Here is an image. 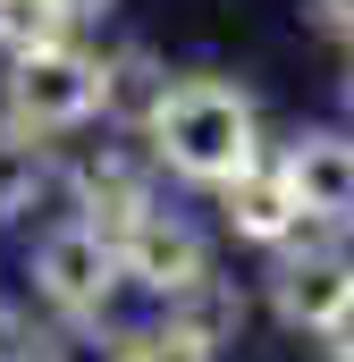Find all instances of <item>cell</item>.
I'll list each match as a JSON object with an SVG mask.
<instances>
[{"label": "cell", "mask_w": 354, "mask_h": 362, "mask_svg": "<svg viewBox=\"0 0 354 362\" xmlns=\"http://www.w3.org/2000/svg\"><path fill=\"white\" fill-rule=\"evenodd\" d=\"M17 270H25V312L42 320H101L127 303V278H118V245L85 228V219H51L17 245Z\"/></svg>", "instance_id": "cell-3"}, {"label": "cell", "mask_w": 354, "mask_h": 362, "mask_svg": "<svg viewBox=\"0 0 354 362\" xmlns=\"http://www.w3.org/2000/svg\"><path fill=\"white\" fill-rule=\"evenodd\" d=\"M34 354V312L17 295H0V362H25Z\"/></svg>", "instance_id": "cell-15"}, {"label": "cell", "mask_w": 354, "mask_h": 362, "mask_svg": "<svg viewBox=\"0 0 354 362\" xmlns=\"http://www.w3.org/2000/svg\"><path fill=\"white\" fill-rule=\"evenodd\" d=\"M169 85H177L169 51H152V42H101V127L110 135H144L152 110L169 101Z\"/></svg>", "instance_id": "cell-10"}, {"label": "cell", "mask_w": 354, "mask_h": 362, "mask_svg": "<svg viewBox=\"0 0 354 362\" xmlns=\"http://www.w3.org/2000/svg\"><path fill=\"white\" fill-rule=\"evenodd\" d=\"M219 270V236L194 219V211H177V202H161L152 219H135L127 236H118V278H127V295H144L152 312L169 303V295H185L194 278Z\"/></svg>", "instance_id": "cell-5"}, {"label": "cell", "mask_w": 354, "mask_h": 362, "mask_svg": "<svg viewBox=\"0 0 354 362\" xmlns=\"http://www.w3.org/2000/svg\"><path fill=\"white\" fill-rule=\"evenodd\" d=\"M354 295V245L346 253H270L262 270V312L295 337H321Z\"/></svg>", "instance_id": "cell-6"}, {"label": "cell", "mask_w": 354, "mask_h": 362, "mask_svg": "<svg viewBox=\"0 0 354 362\" xmlns=\"http://www.w3.org/2000/svg\"><path fill=\"white\" fill-rule=\"evenodd\" d=\"M51 42H85L51 0H0V68L25 59V51H51Z\"/></svg>", "instance_id": "cell-13"}, {"label": "cell", "mask_w": 354, "mask_h": 362, "mask_svg": "<svg viewBox=\"0 0 354 362\" xmlns=\"http://www.w3.org/2000/svg\"><path fill=\"white\" fill-rule=\"evenodd\" d=\"M135 362H219V354H202L194 337H177L169 320H135Z\"/></svg>", "instance_id": "cell-14"}, {"label": "cell", "mask_w": 354, "mask_h": 362, "mask_svg": "<svg viewBox=\"0 0 354 362\" xmlns=\"http://www.w3.org/2000/svg\"><path fill=\"white\" fill-rule=\"evenodd\" d=\"M211 211H219V236H236V245H253V253H278V245L295 236V219H304L270 152L245 169V177H228V185H219V194H211Z\"/></svg>", "instance_id": "cell-9"}, {"label": "cell", "mask_w": 354, "mask_h": 362, "mask_svg": "<svg viewBox=\"0 0 354 362\" xmlns=\"http://www.w3.org/2000/svg\"><path fill=\"white\" fill-rule=\"evenodd\" d=\"M270 160H278V177H287V194H295L304 219H338V228H354V135H338V127H304V135H287Z\"/></svg>", "instance_id": "cell-7"}, {"label": "cell", "mask_w": 354, "mask_h": 362, "mask_svg": "<svg viewBox=\"0 0 354 362\" xmlns=\"http://www.w3.org/2000/svg\"><path fill=\"white\" fill-rule=\"evenodd\" d=\"M346 118H354V68H346Z\"/></svg>", "instance_id": "cell-19"}, {"label": "cell", "mask_w": 354, "mask_h": 362, "mask_svg": "<svg viewBox=\"0 0 354 362\" xmlns=\"http://www.w3.org/2000/svg\"><path fill=\"white\" fill-rule=\"evenodd\" d=\"M152 320H169L177 337H194L202 354H236L245 346V329H253V295H245V278H228V270H211V278H194L185 295H169Z\"/></svg>", "instance_id": "cell-11"}, {"label": "cell", "mask_w": 354, "mask_h": 362, "mask_svg": "<svg viewBox=\"0 0 354 362\" xmlns=\"http://www.w3.org/2000/svg\"><path fill=\"white\" fill-rule=\"evenodd\" d=\"M59 169H68V219L101 228L110 245H118L135 219H152V211L169 202V177H161V160L144 152V135L93 127V135H76V144L59 152Z\"/></svg>", "instance_id": "cell-4"}, {"label": "cell", "mask_w": 354, "mask_h": 362, "mask_svg": "<svg viewBox=\"0 0 354 362\" xmlns=\"http://www.w3.org/2000/svg\"><path fill=\"white\" fill-rule=\"evenodd\" d=\"M144 152L161 160L169 185L219 194L228 177H245L270 152L262 144V101L236 85V76H219V68H177L169 101H161L152 127H144Z\"/></svg>", "instance_id": "cell-1"}, {"label": "cell", "mask_w": 354, "mask_h": 362, "mask_svg": "<svg viewBox=\"0 0 354 362\" xmlns=\"http://www.w3.org/2000/svg\"><path fill=\"white\" fill-rule=\"evenodd\" d=\"M321 346H329V362H354V295H346V312L321 329Z\"/></svg>", "instance_id": "cell-18"}, {"label": "cell", "mask_w": 354, "mask_h": 362, "mask_svg": "<svg viewBox=\"0 0 354 362\" xmlns=\"http://www.w3.org/2000/svg\"><path fill=\"white\" fill-rule=\"evenodd\" d=\"M68 152V144H59ZM51 144H8L0 135V236H34L51 219H68V169H59Z\"/></svg>", "instance_id": "cell-8"}, {"label": "cell", "mask_w": 354, "mask_h": 362, "mask_svg": "<svg viewBox=\"0 0 354 362\" xmlns=\"http://www.w3.org/2000/svg\"><path fill=\"white\" fill-rule=\"evenodd\" d=\"M304 17H312L321 34H338V42H354V0H304Z\"/></svg>", "instance_id": "cell-17"}, {"label": "cell", "mask_w": 354, "mask_h": 362, "mask_svg": "<svg viewBox=\"0 0 354 362\" xmlns=\"http://www.w3.org/2000/svg\"><path fill=\"white\" fill-rule=\"evenodd\" d=\"M51 8H59V17H68V25H76V34H101V25H110V17H118V0H51Z\"/></svg>", "instance_id": "cell-16"}, {"label": "cell", "mask_w": 354, "mask_h": 362, "mask_svg": "<svg viewBox=\"0 0 354 362\" xmlns=\"http://www.w3.org/2000/svg\"><path fill=\"white\" fill-rule=\"evenodd\" d=\"M101 127V42H51L0 68V135L8 144H76Z\"/></svg>", "instance_id": "cell-2"}, {"label": "cell", "mask_w": 354, "mask_h": 362, "mask_svg": "<svg viewBox=\"0 0 354 362\" xmlns=\"http://www.w3.org/2000/svg\"><path fill=\"white\" fill-rule=\"evenodd\" d=\"M25 362H135V320L101 312V320H34V354Z\"/></svg>", "instance_id": "cell-12"}]
</instances>
